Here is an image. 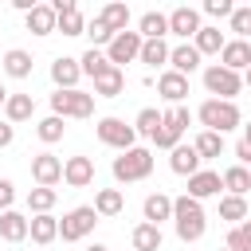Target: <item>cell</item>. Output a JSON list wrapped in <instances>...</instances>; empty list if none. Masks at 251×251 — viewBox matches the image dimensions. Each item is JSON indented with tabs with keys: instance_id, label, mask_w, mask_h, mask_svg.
<instances>
[{
	"instance_id": "484cf974",
	"label": "cell",
	"mask_w": 251,
	"mask_h": 251,
	"mask_svg": "<svg viewBox=\"0 0 251 251\" xmlns=\"http://www.w3.org/2000/svg\"><path fill=\"white\" fill-rule=\"evenodd\" d=\"M31 114H35V98H31V94H8V102H4V122L20 126V122H27Z\"/></svg>"
},
{
	"instance_id": "5b68a950",
	"label": "cell",
	"mask_w": 251,
	"mask_h": 251,
	"mask_svg": "<svg viewBox=\"0 0 251 251\" xmlns=\"http://www.w3.org/2000/svg\"><path fill=\"white\" fill-rule=\"evenodd\" d=\"M51 114L55 118H90L94 114V94L86 90H55L51 94Z\"/></svg>"
},
{
	"instance_id": "8fae6325",
	"label": "cell",
	"mask_w": 251,
	"mask_h": 251,
	"mask_svg": "<svg viewBox=\"0 0 251 251\" xmlns=\"http://www.w3.org/2000/svg\"><path fill=\"white\" fill-rule=\"evenodd\" d=\"M200 27H204V24H200V12H196V8L180 4V8H173V12H169V35H180V39L188 43Z\"/></svg>"
},
{
	"instance_id": "83f0119b",
	"label": "cell",
	"mask_w": 251,
	"mask_h": 251,
	"mask_svg": "<svg viewBox=\"0 0 251 251\" xmlns=\"http://www.w3.org/2000/svg\"><path fill=\"white\" fill-rule=\"evenodd\" d=\"M24 24H27L31 35H51V31H55V12H51V4H35V8L24 16Z\"/></svg>"
},
{
	"instance_id": "30bf717a",
	"label": "cell",
	"mask_w": 251,
	"mask_h": 251,
	"mask_svg": "<svg viewBox=\"0 0 251 251\" xmlns=\"http://www.w3.org/2000/svg\"><path fill=\"white\" fill-rule=\"evenodd\" d=\"M31 176H35L39 188H55L63 180V161L55 153H35L31 157Z\"/></svg>"
},
{
	"instance_id": "f546056e",
	"label": "cell",
	"mask_w": 251,
	"mask_h": 251,
	"mask_svg": "<svg viewBox=\"0 0 251 251\" xmlns=\"http://www.w3.org/2000/svg\"><path fill=\"white\" fill-rule=\"evenodd\" d=\"M220 184L227 188V196H247V188H251V169L231 165V169H224V173H220Z\"/></svg>"
},
{
	"instance_id": "9c48e42d",
	"label": "cell",
	"mask_w": 251,
	"mask_h": 251,
	"mask_svg": "<svg viewBox=\"0 0 251 251\" xmlns=\"http://www.w3.org/2000/svg\"><path fill=\"white\" fill-rule=\"evenodd\" d=\"M141 35L137 31H118L114 39H110V47H106V59H110V67H122V63H133L137 55H141Z\"/></svg>"
},
{
	"instance_id": "f907efd6",
	"label": "cell",
	"mask_w": 251,
	"mask_h": 251,
	"mask_svg": "<svg viewBox=\"0 0 251 251\" xmlns=\"http://www.w3.org/2000/svg\"><path fill=\"white\" fill-rule=\"evenodd\" d=\"M86 251H110V247H106V243H90Z\"/></svg>"
},
{
	"instance_id": "4fadbf2b",
	"label": "cell",
	"mask_w": 251,
	"mask_h": 251,
	"mask_svg": "<svg viewBox=\"0 0 251 251\" xmlns=\"http://www.w3.org/2000/svg\"><path fill=\"white\" fill-rule=\"evenodd\" d=\"M78 78H82V67H78V59H71V55H59V59L51 63V82H55L59 90H78Z\"/></svg>"
},
{
	"instance_id": "277c9868",
	"label": "cell",
	"mask_w": 251,
	"mask_h": 251,
	"mask_svg": "<svg viewBox=\"0 0 251 251\" xmlns=\"http://www.w3.org/2000/svg\"><path fill=\"white\" fill-rule=\"evenodd\" d=\"M188 126H192V110H188V106H169V110H161V129H157L153 145L173 153V149L180 145V137H184Z\"/></svg>"
},
{
	"instance_id": "1f68e13d",
	"label": "cell",
	"mask_w": 251,
	"mask_h": 251,
	"mask_svg": "<svg viewBox=\"0 0 251 251\" xmlns=\"http://www.w3.org/2000/svg\"><path fill=\"white\" fill-rule=\"evenodd\" d=\"M192 149L200 153V161H212V157H220V153H224V133L200 129V133H196V141H192Z\"/></svg>"
},
{
	"instance_id": "f6af8a7d",
	"label": "cell",
	"mask_w": 251,
	"mask_h": 251,
	"mask_svg": "<svg viewBox=\"0 0 251 251\" xmlns=\"http://www.w3.org/2000/svg\"><path fill=\"white\" fill-rule=\"evenodd\" d=\"M12 141H16V126L12 122H0V149H8Z\"/></svg>"
},
{
	"instance_id": "8d00e7d4",
	"label": "cell",
	"mask_w": 251,
	"mask_h": 251,
	"mask_svg": "<svg viewBox=\"0 0 251 251\" xmlns=\"http://www.w3.org/2000/svg\"><path fill=\"white\" fill-rule=\"evenodd\" d=\"M55 31H63V35H82V31H86L82 12L71 8V12H63V16H55Z\"/></svg>"
},
{
	"instance_id": "60d3db41",
	"label": "cell",
	"mask_w": 251,
	"mask_h": 251,
	"mask_svg": "<svg viewBox=\"0 0 251 251\" xmlns=\"http://www.w3.org/2000/svg\"><path fill=\"white\" fill-rule=\"evenodd\" d=\"M82 35H90V47H94V51H98V47H110V39H114V31H110L98 16L86 24V31H82Z\"/></svg>"
},
{
	"instance_id": "603a6c76",
	"label": "cell",
	"mask_w": 251,
	"mask_h": 251,
	"mask_svg": "<svg viewBox=\"0 0 251 251\" xmlns=\"http://www.w3.org/2000/svg\"><path fill=\"white\" fill-rule=\"evenodd\" d=\"M126 90V71L122 67H110L94 78V98H118Z\"/></svg>"
},
{
	"instance_id": "74e56055",
	"label": "cell",
	"mask_w": 251,
	"mask_h": 251,
	"mask_svg": "<svg viewBox=\"0 0 251 251\" xmlns=\"http://www.w3.org/2000/svg\"><path fill=\"white\" fill-rule=\"evenodd\" d=\"M78 67H82V75H90V78H98L102 71H110V59H106V51H82V59H78Z\"/></svg>"
},
{
	"instance_id": "ffe728a7",
	"label": "cell",
	"mask_w": 251,
	"mask_h": 251,
	"mask_svg": "<svg viewBox=\"0 0 251 251\" xmlns=\"http://www.w3.org/2000/svg\"><path fill=\"white\" fill-rule=\"evenodd\" d=\"M200 67V51L192 47V43H180V47H169V71H176V75H192Z\"/></svg>"
},
{
	"instance_id": "836d02e7",
	"label": "cell",
	"mask_w": 251,
	"mask_h": 251,
	"mask_svg": "<svg viewBox=\"0 0 251 251\" xmlns=\"http://www.w3.org/2000/svg\"><path fill=\"white\" fill-rule=\"evenodd\" d=\"M137 59H141L145 67H165V63H169V43H165V39H145Z\"/></svg>"
},
{
	"instance_id": "f5cc1de1",
	"label": "cell",
	"mask_w": 251,
	"mask_h": 251,
	"mask_svg": "<svg viewBox=\"0 0 251 251\" xmlns=\"http://www.w3.org/2000/svg\"><path fill=\"white\" fill-rule=\"evenodd\" d=\"M247 220H251V212H247Z\"/></svg>"
},
{
	"instance_id": "e0dca14e",
	"label": "cell",
	"mask_w": 251,
	"mask_h": 251,
	"mask_svg": "<svg viewBox=\"0 0 251 251\" xmlns=\"http://www.w3.org/2000/svg\"><path fill=\"white\" fill-rule=\"evenodd\" d=\"M141 212H145V224L161 227L165 220H173V196H165V192H149L145 204H141Z\"/></svg>"
},
{
	"instance_id": "3957f363",
	"label": "cell",
	"mask_w": 251,
	"mask_h": 251,
	"mask_svg": "<svg viewBox=\"0 0 251 251\" xmlns=\"http://www.w3.org/2000/svg\"><path fill=\"white\" fill-rule=\"evenodd\" d=\"M196 118H200V122H204V129H212V133H227V129L243 126V114H239V106H235V102H220V98H208V102H200Z\"/></svg>"
},
{
	"instance_id": "e575fe53",
	"label": "cell",
	"mask_w": 251,
	"mask_h": 251,
	"mask_svg": "<svg viewBox=\"0 0 251 251\" xmlns=\"http://www.w3.org/2000/svg\"><path fill=\"white\" fill-rule=\"evenodd\" d=\"M133 129H137V137H157V129H161V110H153V106H145V110H137V118H133Z\"/></svg>"
},
{
	"instance_id": "2e32d148",
	"label": "cell",
	"mask_w": 251,
	"mask_h": 251,
	"mask_svg": "<svg viewBox=\"0 0 251 251\" xmlns=\"http://www.w3.org/2000/svg\"><path fill=\"white\" fill-rule=\"evenodd\" d=\"M157 94H161L169 106H180V102L188 98V78L176 75V71H165V75L157 78Z\"/></svg>"
},
{
	"instance_id": "7402d4cb",
	"label": "cell",
	"mask_w": 251,
	"mask_h": 251,
	"mask_svg": "<svg viewBox=\"0 0 251 251\" xmlns=\"http://www.w3.org/2000/svg\"><path fill=\"white\" fill-rule=\"evenodd\" d=\"M90 208L98 212V220H110V216H122V208H126V196H122V188H98Z\"/></svg>"
},
{
	"instance_id": "bcb514c9",
	"label": "cell",
	"mask_w": 251,
	"mask_h": 251,
	"mask_svg": "<svg viewBox=\"0 0 251 251\" xmlns=\"http://www.w3.org/2000/svg\"><path fill=\"white\" fill-rule=\"evenodd\" d=\"M235 157H239L243 169H251V141H239V145H235Z\"/></svg>"
},
{
	"instance_id": "d6986e66",
	"label": "cell",
	"mask_w": 251,
	"mask_h": 251,
	"mask_svg": "<svg viewBox=\"0 0 251 251\" xmlns=\"http://www.w3.org/2000/svg\"><path fill=\"white\" fill-rule=\"evenodd\" d=\"M0 239H4V243H24V239H27V216L16 212V208L0 212Z\"/></svg>"
},
{
	"instance_id": "7bdbcfd3",
	"label": "cell",
	"mask_w": 251,
	"mask_h": 251,
	"mask_svg": "<svg viewBox=\"0 0 251 251\" xmlns=\"http://www.w3.org/2000/svg\"><path fill=\"white\" fill-rule=\"evenodd\" d=\"M12 200H16V184H12L8 176H0V212H8Z\"/></svg>"
},
{
	"instance_id": "4dcf8cb0",
	"label": "cell",
	"mask_w": 251,
	"mask_h": 251,
	"mask_svg": "<svg viewBox=\"0 0 251 251\" xmlns=\"http://www.w3.org/2000/svg\"><path fill=\"white\" fill-rule=\"evenodd\" d=\"M98 20L118 35V31H129V8L122 4V0H114V4H106L102 12H98Z\"/></svg>"
},
{
	"instance_id": "7c38bea8",
	"label": "cell",
	"mask_w": 251,
	"mask_h": 251,
	"mask_svg": "<svg viewBox=\"0 0 251 251\" xmlns=\"http://www.w3.org/2000/svg\"><path fill=\"white\" fill-rule=\"evenodd\" d=\"M63 184H71V188H86V184H94V161L90 157H67L63 161Z\"/></svg>"
},
{
	"instance_id": "7dc6e473",
	"label": "cell",
	"mask_w": 251,
	"mask_h": 251,
	"mask_svg": "<svg viewBox=\"0 0 251 251\" xmlns=\"http://www.w3.org/2000/svg\"><path fill=\"white\" fill-rule=\"evenodd\" d=\"M239 235H243V239H247V247H251V220H243V224H239Z\"/></svg>"
},
{
	"instance_id": "52a82bcc",
	"label": "cell",
	"mask_w": 251,
	"mask_h": 251,
	"mask_svg": "<svg viewBox=\"0 0 251 251\" xmlns=\"http://www.w3.org/2000/svg\"><path fill=\"white\" fill-rule=\"evenodd\" d=\"M94 133H98L102 145H110V149H118V153H126V149L137 145V129H133L129 122H122V118H98Z\"/></svg>"
},
{
	"instance_id": "c3c4849f",
	"label": "cell",
	"mask_w": 251,
	"mask_h": 251,
	"mask_svg": "<svg viewBox=\"0 0 251 251\" xmlns=\"http://www.w3.org/2000/svg\"><path fill=\"white\" fill-rule=\"evenodd\" d=\"M8 94H12V90H8L4 82H0V110H4V102H8Z\"/></svg>"
},
{
	"instance_id": "ac0fdd59",
	"label": "cell",
	"mask_w": 251,
	"mask_h": 251,
	"mask_svg": "<svg viewBox=\"0 0 251 251\" xmlns=\"http://www.w3.org/2000/svg\"><path fill=\"white\" fill-rule=\"evenodd\" d=\"M27 235H31V243L47 247V243H55V239H59V220H55L51 212L31 216V220H27Z\"/></svg>"
},
{
	"instance_id": "f35d334b",
	"label": "cell",
	"mask_w": 251,
	"mask_h": 251,
	"mask_svg": "<svg viewBox=\"0 0 251 251\" xmlns=\"http://www.w3.org/2000/svg\"><path fill=\"white\" fill-rule=\"evenodd\" d=\"M55 200H59V192H55V188H31V192H27V208H31L35 216L51 212V208H55Z\"/></svg>"
},
{
	"instance_id": "44dd1931",
	"label": "cell",
	"mask_w": 251,
	"mask_h": 251,
	"mask_svg": "<svg viewBox=\"0 0 251 251\" xmlns=\"http://www.w3.org/2000/svg\"><path fill=\"white\" fill-rule=\"evenodd\" d=\"M4 75L8 78H31V67H35V59H31V51H24V47H12V51H4Z\"/></svg>"
},
{
	"instance_id": "d6a6232c",
	"label": "cell",
	"mask_w": 251,
	"mask_h": 251,
	"mask_svg": "<svg viewBox=\"0 0 251 251\" xmlns=\"http://www.w3.org/2000/svg\"><path fill=\"white\" fill-rule=\"evenodd\" d=\"M247 212H251V208H247L243 196H220V220H227V224L239 227V224L247 220Z\"/></svg>"
},
{
	"instance_id": "6da1fadb",
	"label": "cell",
	"mask_w": 251,
	"mask_h": 251,
	"mask_svg": "<svg viewBox=\"0 0 251 251\" xmlns=\"http://www.w3.org/2000/svg\"><path fill=\"white\" fill-rule=\"evenodd\" d=\"M173 227H176V239H180V243H196V239L204 235V227H208V216H204L200 200L176 196V200H173Z\"/></svg>"
},
{
	"instance_id": "b9f144b4",
	"label": "cell",
	"mask_w": 251,
	"mask_h": 251,
	"mask_svg": "<svg viewBox=\"0 0 251 251\" xmlns=\"http://www.w3.org/2000/svg\"><path fill=\"white\" fill-rule=\"evenodd\" d=\"M231 12H235L231 0H204V16H212V20H227Z\"/></svg>"
},
{
	"instance_id": "ab89813d",
	"label": "cell",
	"mask_w": 251,
	"mask_h": 251,
	"mask_svg": "<svg viewBox=\"0 0 251 251\" xmlns=\"http://www.w3.org/2000/svg\"><path fill=\"white\" fill-rule=\"evenodd\" d=\"M227 24H231V31H235V39H247V43H251V4H243V8H235V12L227 16Z\"/></svg>"
},
{
	"instance_id": "7a4b0ae2",
	"label": "cell",
	"mask_w": 251,
	"mask_h": 251,
	"mask_svg": "<svg viewBox=\"0 0 251 251\" xmlns=\"http://www.w3.org/2000/svg\"><path fill=\"white\" fill-rule=\"evenodd\" d=\"M114 180L118 184H133V180H145L149 173H153V153L145 149V145H133V149H126L122 157H114Z\"/></svg>"
},
{
	"instance_id": "f1b7e54d",
	"label": "cell",
	"mask_w": 251,
	"mask_h": 251,
	"mask_svg": "<svg viewBox=\"0 0 251 251\" xmlns=\"http://www.w3.org/2000/svg\"><path fill=\"white\" fill-rule=\"evenodd\" d=\"M137 35H141V39H165V35H169V16H165V12H141Z\"/></svg>"
},
{
	"instance_id": "d590c367",
	"label": "cell",
	"mask_w": 251,
	"mask_h": 251,
	"mask_svg": "<svg viewBox=\"0 0 251 251\" xmlns=\"http://www.w3.org/2000/svg\"><path fill=\"white\" fill-rule=\"evenodd\" d=\"M35 133H39V141L43 145H55V141H63V133H67V126H63V118H55V114H47L39 126H35Z\"/></svg>"
},
{
	"instance_id": "8992f818",
	"label": "cell",
	"mask_w": 251,
	"mask_h": 251,
	"mask_svg": "<svg viewBox=\"0 0 251 251\" xmlns=\"http://www.w3.org/2000/svg\"><path fill=\"white\" fill-rule=\"evenodd\" d=\"M204 86H208L212 98H220V102H235V94L243 90V78H239L235 71L212 63V67H204Z\"/></svg>"
},
{
	"instance_id": "5bb4252c",
	"label": "cell",
	"mask_w": 251,
	"mask_h": 251,
	"mask_svg": "<svg viewBox=\"0 0 251 251\" xmlns=\"http://www.w3.org/2000/svg\"><path fill=\"white\" fill-rule=\"evenodd\" d=\"M220 173L216 169H200V173H192L188 176V192L184 196H192V200H208V196H220Z\"/></svg>"
},
{
	"instance_id": "cb8c5ba5",
	"label": "cell",
	"mask_w": 251,
	"mask_h": 251,
	"mask_svg": "<svg viewBox=\"0 0 251 251\" xmlns=\"http://www.w3.org/2000/svg\"><path fill=\"white\" fill-rule=\"evenodd\" d=\"M169 169H173L176 176H192V173H200V153H196L192 145H176V149L169 153Z\"/></svg>"
},
{
	"instance_id": "4316f807",
	"label": "cell",
	"mask_w": 251,
	"mask_h": 251,
	"mask_svg": "<svg viewBox=\"0 0 251 251\" xmlns=\"http://www.w3.org/2000/svg\"><path fill=\"white\" fill-rule=\"evenodd\" d=\"M129 243H133V251H161L165 235H161V227H153V224L141 220V224L129 231Z\"/></svg>"
},
{
	"instance_id": "d4e9b609",
	"label": "cell",
	"mask_w": 251,
	"mask_h": 251,
	"mask_svg": "<svg viewBox=\"0 0 251 251\" xmlns=\"http://www.w3.org/2000/svg\"><path fill=\"white\" fill-rule=\"evenodd\" d=\"M224 43H227V39H224V31H220V27H212V24H204V27L192 35V47L200 51V59H204V55H220V51H224Z\"/></svg>"
},
{
	"instance_id": "ba28073f",
	"label": "cell",
	"mask_w": 251,
	"mask_h": 251,
	"mask_svg": "<svg viewBox=\"0 0 251 251\" xmlns=\"http://www.w3.org/2000/svg\"><path fill=\"white\" fill-rule=\"evenodd\" d=\"M94 224H98V212L90 204H82V208H71L59 220V235H63V243H78V239H86L94 231Z\"/></svg>"
},
{
	"instance_id": "816d5d0a",
	"label": "cell",
	"mask_w": 251,
	"mask_h": 251,
	"mask_svg": "<svg viewBox=\"0 0 251 251\" xmlns=\"http://www.w3.org/2000/svg\"><path fill=\"white\" fill-rule=\"evenodd\" d=\"M243 141H251V122H247V126H243Z\"/></svg>"
},
{
	"instance_id": "ee69618b",
	"label": "cell",
	"mask_w": 251,
	"mask_h": 251,
	"mask_svg": "<svg viewBox=\"0 0 251 251\" xmlns=\"http://www.w3.org/2000/svg\"><path fill=\"white\" fill-rule=\"evenodd\" d=\"M227 251H251V247H247V239L239 235V227H231V231H227Z\"/></svg>"
},
{
	"instance_id": "9a60e30c",
	"label": "cell",
	"mask_w": 251,
	"mask_h": 251,
	"mask_svg": "<svg viewBox=\"0 0 251 251\" xmlns=\"http://www.w3.org/2000/svg\"><path fill=\"white\" fill-rule=\"evenodd\" d=\"M220 67H227V71H247L251 67V43L247 39H227L224 43V51H220Z\"/></svg>"
},
{
	"instance_id": "681fc988",
	"label": "cell",
	"mask_w": 251,
	"mask_h": 251,
	"mask_svg": "<svg viewBox=\"0 0 251 251\" xmlns=\"http://www.w3.org/2000/svg\"><path fill=\"white\" fill-rule=\"evenodd\" d=\"M239 78H243V86H247V90H251V67H247V71H243V75H239Z\"/></svg>"
}]
</instances>
